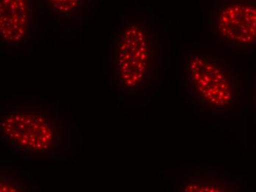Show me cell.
I'll use <instances>...</instances> for the list:
<instances>
[{
  "mask_svg": "<svg viewBox=\"0 0 256 192\" xmlns=\"http://www.w3.org/2000/svg\"><path fill=\"white\" fill-rule=\"evenodd\" d=\"M162 20L138 2L118 12L109 68L118 90L135 94L156 80L162 68Z\"/></svg>",
  "mask_w": 256,
  "mask_h": 192,
  "instance_id": "6da1fadb",
  "label": "cell"
},
{
  "mask_svg": "<svg viewBox=\"0 0 256 192\" xmlns=\"http://www.w3.org/2000/svg\"><path fill=\"white\" fill-rule=\"evenodd\" d=\"M1 135L18 154L50 155L63 145V121L42 107H16L2 118Z\"/></svg>",
  "mask_w": 256,
  "mask_h": 192,
  "instance_id": "7a4b0ae2",
  "label": "cell"
},
{
  "mask_svg": "<svg viewBox=\"0 0 256 192\" xmlns=\"http://www.w3.org/2000/svg\"><path fill=\"white\" fill-rule=\"evenodd\" d=\"M187 93L200 105L222 112L236 104L238 76L227 62L212 54H188L185 63Z\"/></svg>",
  "mask_w": 256,
  "mask_h": 192,
  "instance_id": "3957f363",
  "label": "cell"
},
{
  "mask_svg": "<svg viewBox=\"0 0 256 192\" xmlns=\"http://www.w3.org/2000/svg\"><path fill=\"white\" fill-rule=\"evenodd\" d=\"M210 25L230 47H256V0H215Z\"/></svg>",
  "mask_w": 256,
  "mask_h": 192,
  "instance_id": "277c9868",
  "label": "cell"
},
{
  "mask_svg": "<svg viewBox=\"0 0 256 192\" xmlns=\"http://www.w3.org/2000/svg\"><path fill=\"white\" fill-rule=\"evenodd\" d=\"M34 0H0L1 43L9 48L26 45L32 37Z\"/></svg>",
  "mask_w": 256,
  "mask_h": 192,
  "instance_id": "5b68a950",
  "label": "cell"
},
{
  "mask_svg": "<svg viewBox=\"0 0 256 192\" xmlns=\"http://www.w3.org/2000/svg\"><path fill=\"white\" fill-rule=\"evenodd\" d=\"M51 19L64 23H84L93 17L102 0H40Z\"/></svg>",
  "mask_w": 256,
  "mask_h": 192,
  "instance_id": "8992f818",
  "label": "cell"
},
{
  "mask_svg": "<svg viewBox=\"0 0 256 192\" xmlns=\"http://www.w3.org/2000/svg\"><path fill=\"white\" fill-rule=\"evenodd\" d=\"M182 191H236L235 184L229 182L224 177L218 176H199L190 177L182 182Z\"/></svg>",
  "mask_w": 256,
  "mask_h": 192,
  "instance_id": "52a82bcc",
  "label": "cell"
},
{
  "mask_svg": "<svg viewBox=\"0 0 256 192\" xmlns=\"http://www.w3.org/2000/svg\"><path fill=\"white\" fill-rule=\"evenodd\" d=\"M255 90H256V86H255Z\"/></svg>",
  "mask_w": 256,
  "mask_h": 192,
  "instance_id": "ba28073f",
  "label": "cell"
}]
</instances>
